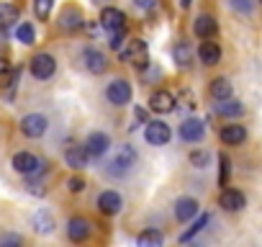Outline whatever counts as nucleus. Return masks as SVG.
I'll list each match as a JSON object with an SVG mask.
<instances>
[{"label":"nucleus","instance_id":"f257e3e1","mask_svg":"<svg viewBox=\"0 0 262 247\" xmlns=\"http://www.w3.org/2000/svg\"><path fill=\"white\" fill-rule=\"evenodd\" d=\"M121 59L128 62V65H134L139 70H144L149 65V49H147V42L142 39H128L126 47L121 49Z\"/></svg>","mask_w":262,"mask_h":247},{"label":"nucleus","instance_id":"f03ea898","mask_svg":"<svg viewBox=\"0 0 262 247\" xmlns=\"http://www.w3.org/2000/svg\"><path fill=\"white\" fill-rule=\"evenodd\" d=\"M11 165L21 175H39V173H44V162L36 155H31V152H16Z\"/></svg>","mask_w":262,"mask_h":247},{"label":"nucleus","instance_id":"7ed1b4c3","mask_svg":"<svg viewBox=\"0 0 262 247\" xmlns=\"http://www.w3.org/2000/svg\"><path fill=\"white\" fill-rule=\"evenodd\" d=\"M47 129H49V118H47L44 113H29V116L21 118V132H24L26 137H31V139L44 137Z\"/></svg>","mask_w":262,"mask_h":247},{"label":"nucleus","instance_id":"20e7f679","mask_svg":"<svg viewBox=\"0 0 262 247\" xmlns=\"http://www.w3.org/2000/svg\"><path fill=\"white\" fill-rule=\"evenodd\" d=\"M170 137H172V132H170V127H167L165 121H149L147 129H144V139H147V145H152V147L167 145Z\"/></svg>","mask_w":262,"mask_h":247},{"label":"nucleus","instance_id":"39448f33","mask_svg":"<svg viewBox=\"0 0 262 247\" xmlns=\"http://www.w3.org/2000/svg\"><path fill=\"white\" fill-rule=\"evenodd\" d=\"M105 98H108L111 106H126L131 100V85H128V80H123V77L113 80L108 85V90H105Z\"/></svg>","mask_w":262,"mask_h":247},{"label":"nucleus","instance_id":"423d86ee","mask_svg":"<svg viewBox=\"0 0 262 247\" xmlns=\"http://www.w3.org/2000/svg\"><path fill=\"white\" fill-rule=\"evenodd\" d=\"M54 72H57V62L52 54H36L31 59V75L36 80H49Z\"/></svg>","mask_w":262,"mask_h":247},{"label":"nucleus","instance_id":"0eeeda50","mask_svg":"<svg viewBox=\"0 0 262 247\" xmlns=\"http://www.w3.org/2000/svg\"><path fill=\"white\" fill-rule=\"evenodd\" d=\"M219 206H221L224 211H242V209L247 206V198H244V193L236 191V188H224L221 196H219Z\"/></svg>","mask_w":262,"mask_h":247},{"label":"nucleus","instance_id":"6e6552de","mask_svg":"<svg viewBox=\"0 0 262 247\" xmlns=\"http://www.w3.org/2000/svg\"><path fill=\"white\" fill-rule=\"evenodd\" d=\"M100 26H103L108 34L123 31V29H126V16H123L118 8H103V13H100Z\"/></svg>","mask_w":262,"mask_h":247},{"label":"nucleus","instance_id":"1a4fd4ad","mask_svg":"<svg viewBox=\"0 0 262 247\" xmlns=\"http://www.w3.org/2000/svg\"><path fill=\"white\" fill-rule=\"evenodd\" d=\"M111 147V137L105 132H93L88 139H85V150L90 157H103Z\"/></svg>","mask_w":262,"mask_h":247},{"label":"nucleus","instance_id":"9d476101","mask_svg":"<svg viewBox=\"0 0 262 247\" xmlns=\"http://www.w3.org/2000/svg\"><path fill=\"white\" fill-rule=\"evenodd\" d=\"M137 165V150L131 145H121L118 155L113 157V173H126Z\"/></svg>","mask_w":262,"mask_h":247},{"label":"nucleus","instance_id":"9b49d317","mask_svg":"<svg viewBox=\"0 0 262 247\" xmlns=\"http://www.w3.org/2000/svg\"><path fill=\"white\" fill-rule=\"evenodd\" d=\"M206 134V127H203V121L198 118H185L180 123V139L183 142H201Z\"/></svg>","mask_w":262,"mask_h":247},{"label":"nucleus","instance_id":"f8f14e48","mask_svg":"<svg viewBox=\"0 0 262 247\" xmlns=\"http://www.w3.org/2000/svg\"><path fill=\"white\" fill-rule=\"evenodd\" d=\"M98 209H100L103 214H108V216L118 214V211L123 209V198H121V193H116V191H103V193L98 196Z\"/></svg>","mask_w":262,"mask_h":247},{"label":"nucleus","instance_id":"ddd939ff","mask_svg":"<svg viewBox=\"0 0 262 247\" xmlns=\"http://www.w3.org/2000/svg\"><path fill=\"white\" fill-rule=\"evenodd\" d=\"M82 62H85V70L93 72V75H100V72H105V67H108L105 54L98 52V49H85V52H82Z\"/></svg>","mask_w":262,"mask_h":247},{"label":"nucleus","instance_id":"4468645a","mask_svg":"<svg viewBox=\"0 0 262 247\" xmlns=\"http://www.w3.org/2000/svg\"><path fill=\"white\" fill-rule=\"evenodd\" d=\"M88 150H85V145H72V147H67V152H64V162L72 168V170H82V168H88Z\"/></svg>","mask_w":262,"mask_h":247},{"label":"nucleus","instance_id":"2eb2a0df","mask_svg":"<svg viewBox=\"0 0 262 247\" xmlns=\"http://www.w3.org/2000/svg\"><path fill=\"white\" fill-rule=\"evenodd\" d=\"M149 108H152L155 113H170V111H175V98H172V93H167V90L152 93Z\"/></svg>","mask_w":262,"mask_h":247},{"label":"nucleus","instance_id":"dca6fc26","mask_svg":"<svg viewBox=\"0 0 262 247\" xmlns=\"http://www.w3.org/2000/svg\"><path fill=\"white\" fill-rule=\"evenodd\" d=\"M59 26H62L64 31L80 29V26H82V13H80V8H75V6L62 8V11H59Z\"/></svg>","mask_w":262,"mask_h":247},{"label":"nucleus","instance_id":"f3484780","mask_svg":"<svg viewBox=\"0 0 262 247\" xmlns=\"http://www.w3.org/2000/svg\"><path fill=\"white\" fill-rule=\"evenodd\" d=\"M195 214H198V201L195 198H190V196L178 198V203H175V219L178 221H190Z\"/></svg>","mask_w":262,"mask_h":247},{"label":"nucleus","instance_id":"a211bd4d","mask_svg":"<svg viewBox=\"0 0 262 247\" xmlns=\"http://www.w3.org/2000/svg\"><path fill=\"white\" fill-rule=\"evenodd\" d=\"M198 57H201V62L203 65H208V67H213V65H219V59H221V47L216 44V42H203L201 44V49H198Z\"/></svg>","mask_w":262,"mask_h":247},{"label":"nucleus","instance_id":"6ab92c4d","mask_svg":"<svg viewBox=\"0 0 262 247\" xmlns=\"http://www.w3.org/2000/svg\"><path fill=\"white\" fill-rule=\"evenodd\" d=\"M247 139V129L242 123H229V127L221 129V142L224 145H242Z\"/></svg>","mask_w":262,"mask_h":247},{"label":"nucleus","instance_id":"aec40b11","mask_svg":"<svg viewBox=\"0 0 262 247\" xmlns=\"http://www.w3.org/2000/svg\"><path fill=\"white\" fill-rule=\"evenodd\" d=\"M193 31H195L198 39H211V36L219 31V26H216V21H213L211 16H198L195 24H193Z\"/></svg>","mask_w":262,"mask_h":247},{"label":"nucleus","instance_id":"412c9836","mask_svg":"<svg viewBox=\"0 0 262 247\" xmlns=\"http://www.w3.org/2000/svg\"><path fill=\"white\" fill-rule=\"evenodd\" d=\"M88 234H90V224L85 221V219H70V224H67V237L72 239V242H82V239H88Z\"/></svg>","mask_w":262,"mask_h":247},{"label":"nucleus","instance_id":"4be33fe9","mask_svg":"<svg viewBox=\"0 0 262 247\" xmlns=\"http://www.w3.org/2000/svg\"><path fill=\"white\" fill-rule=\"evenodd\" d=\"M172 59H175V65H178V67L188 70V67L193 65V49H190V44H188V42L175 44V49H172Z\"/></svg>","mask_w":262,"mask_h":247},{"label":"nucleus","instance_id":"5701e85b","mask_svg":"<svg viewBox=\"0 0 262 247\" xmlns=\"http://www.w3.org/2000/svg\"><path fill=\"white\" fill-rule=\"evenodd\" d=\"M31 224H34V229H36L39 234H52V232H54V227H57V224H54V216H52L49 211H44V209L34 214Z\"/></svg>","mask_w":262,"mask_h":247},{"label":"nucleus","instance_id":"b1692460","mask_svg":"<svg viewBox=\"0 0 262 247\" xmlns=\"http://www.w3.org/2000/svg\"><path fill=\"white\" fill-rule=\"evenodd\" d=\"M216 113L219 116H226V118H234V116H242L244 113V106L239 100H231V98H224L216 103Z\"/></svg>","mask_w":262,"mask_h":247},{"label":"nucleus","instance_id":"393cba45","mask_svg":"<svg viewBox=\"0 0 262 247\" xmlns=\"http://www.w3.org/2000/svg\"><path fill=\"white\" fill-rule=\"evenodd\" d=\"M211 95H213L216 100L231 98V83H229L226 77H216V80L211 83Z\"/></svg>","mask_w":262,"mask_h":247},{"label":"nucleus","instance_id":"a878e982","mask_svg":"<svg viewBox=\"0 0 262 247\" xmlns=\"http://www.w3.org/2000/svg\"><path fill=\"white\" fill-rule=\"evenodd\" d=\"M18 21V8L11 3H0V29H6Z\"/></svg>","mask_w":262,"mask_h":247},{"label":"nucleus","instance_id":"bb28decb","mask_svg":"<svg viewBox=\"0 0 262 247\" xmlns=\"http://www.w3.org/2000/svg\"><path fill=\"white\" fill-rule=\"evenodd\" d=\"M162 232L160 229H147V232H142L139 237H137V242L142 244V247H157V244H162Z\"/></svg>","mask_w":262,"mask_h":247},{"label":"nucleus","instance_id":"cd10ccee","mask_svg":"<svg viewBox=\"0 0 262 247\" xmlns=\"http://www.w3.org/2000/svg\"><path fill=\"white\" fill-rule=\"evenodd\" d=\"M206 224H208V214L198 216V219L193 221V227H190L188 232H183V234H180V242H190V239H193V237H195V234H198V232H201V229L206 227Z\"/></svg>","mask_w":262,"mask_h":247},{"label":"nucleus","instance_id":"c85d7f7f","mask_svg":"<svg viewBox=\"0 0 262 247\" xmlns=\"http://www.w3.org/2000/svg\"><path fill=\"white\" fill-rule=\"evenodd\" d=\"M18 75H21V70H16V67H0V88L13 85L18 80Z\"/></svg>","mask_w":262,"mask_h":247},{"label":"nucleus","instance_id":"c756f323","mask_svg":"<svg viewBox=\"0 0 262 247\" xmlns=\"http://www.w3.org/2000/svg\"><path fill=\"white\" fill-rule=\"evenodd\" d=\"M52 6H54V0H34V13L39 21H47L49 13H52Z\"/></svg>","mask_w":262,"mask_h":247},{"label":"nucleus","instance_id":"7c9ffc66","mask_svg":"<svg viewBox=\"0 0 262 247\" xmlns=\"http://www.w3.org/2000/svg\"><path fill=\"white\" fill-rule=\"evenodd\" d=\"M16 39H18L21 44H34V26H31V24H21V26L16 29Z\"/></svg>","mask_w":262,"mask_h":247},{"label":"nucleus","instance_id":"2f4dec72","mask_svg":"<svg viewBox=\"0 0 262 247\" xmlns=\"http://www.w3.org/2000/svg\"><path fill=\"white\" fill-rule=\"evenodd\" d=\"M219 165H221L219 186H226V183H229V168H231V162H229V157H226V155H221V157H219Z\"/></svg>","mask_w":262,"mask_h":247},{"label":"nucleus","instance_id":"473e14b6","mask_svg":"<svg viewBox=\"0 0 262 247\" xmlns=\"http://www.w3.org/2000/svg\"><path fill=\"white\" fill-rule=\"evenodd\" d=\"M229 6H231L236 13H252L254 0H229Z\"/></svg>","mask_w":262,"mask_h":247},{"label":"nucleus","instance_id":"72a5a7b5","mask_svg":"<svg viewBox=\"0 0 262 247\" xmlns=\"http://www.w3.org/2000/svg\"><path fill=\"white\" fill-rule=\"evenodd\" d=\"M190 162H193L195 168H206V165H208V152H201V150L193 152V155H190Z\"/></svg>","mask_w":262,"mask_h":247},{"label":"nucleus","instance_id":"f704fd0d","mask_svg":"<svg viewBox=\"0 0 262 247\" xmlns=\"http://www.w3.org/2000/svg\"><path fill=\"white\" fill-rule=\"evenodd\" d=\"M67 188H70L72 193H80V191H85V180L75 175V178H70V180H67Z\"/></svg>","mask_w":262,"mask_h":247},{"label":"nucleus","instance_id":"c9c22d12","mask_svg":"<svg viewBox=\"0 0 262 247\" xmlns=\"http://www.w3.org/2000/svg\"><path fill=\"white\" fill-rule=\"evenodd\" d=\"M123 36H126V29H123V31H113V34H111V42H108V44H111L113 49H121V42H123Z\"/></svg>","mask_w":262,"mask_h":247},{"label":"nucleus","instance_id":"e433bc0d","mask_svg":"<svg viewBox=\"0 0 262 247\" xmlns=\"http://www.w3.org/2000/svg\"><path fill=\"white\" fill-rule=\"evenodd\" d=\"M134 6H137L139 11H152V8L157 6V0H134Z\"/></svg>","mask_w":262,"mask_h":247},{"label":"nucleus","instance_id":"4c0bfd02","mask_svg":"<svg viewBox=\"0 0 262 247\" xmlns=\"http://www.w3.org/2000/svg\"><path fill=\"white\" fill-rule=\"evenodd\" d=\"M26 191H29V193H34V196H44V186H41V183H34V180H31V183H26Z\"/></svg>","mask_w":262,"mask_h":247},{"label":"nucleus","instance_id":"58836bf2","mask_svg":"<svg viewBox=\"0 0 262 247\" xmlns=\"http://www.w3.org/2000/svg\"><path fill=\"white\" fill-rule=\"evenodd\" d=\"M24 239L18 237V234H8V237H3V239H0V244H21Z\"/></svg>","mask_w":262,"mask_h":247},{"label":"nucleus","instance_id":"ea45409f","mask_svg":"<svg viewBox=\"0 0 262 247\" xmlns=\"http://www.w3.org/2000/svg\"><path fill=\"white\" fill-rule=\"evenodd\" d=\"M137 118L144 121V118H147V111H144V108H137Z\"/></svg>","mask_w":262,"mask_h":247},{"label":"nucleus","instance_id":"a19ab883","mask_svg":"<svg viewBox=\"0 0 262 247\" xmlns=\"http://www.w3.org/2000/svg\"><path fill=\"white\" fill-rule=\"evenodd\" d=\"M190 3H193V0H180V8H188Z\"/></svg>","mask_w":262,"mask_h":247}]
</instances>
